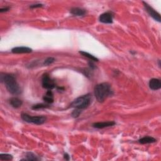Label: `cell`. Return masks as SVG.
<instances>
[{"label":"cell","mask_w":161,"mask_h":161,"mask_svg":"<svg viewBox=\"0 0 161 161\" xmlns=\"http://www.w3.org/2000/svg\"><path fill=\"white\" fill-rule=\"evenodd\" d=\"M9 10V8L8 7H7V8H1V9H0V12H7V11Z\"/></svg>","instance_id":"cell-22"},{"label":"cell","mask_w":161,"mask_h":161,"mask_svg":"<svg viewBox=\"0 0 161 161\" xmlns=\"http://www.w3.org/2000/svg\"><path fill=\"white\" fill-rule=\"evenodd\" d=\"M64 158L66 160H69V156L68 154H67V153H65L64 154Z\"/></svg>","instance_id":"cell-23"},{"label":"cell","mask_w":161,"mask_h":161,"mask_svg":"<svg viewBox=\"0 0 161 161\" xmlns=\"http://www.w3.org/2000/svg\"><path fill=\"white\" fill-rule=\"evenodd\" d=\"M113 95L110 84L107 83H103L97 84L95 88V95L99 102H103L108 97Z\"/></svg>","instance_id":"cell-2"},{"label":"cell","mask_w":161,"mask_h":161,"mask_svg":"<svg viewBox=\"0 0 161 161\" xmlns=\"http://www.w3.org/2000/svg\"><path fill=\"white\" fill-rule=\"evenodd\" d=\"M115 125V122H98V123H95L93 125V127H95L96 129H104L106 128V127H109L113 126Z\"/></svg>","instance_id":"cell-10"},{"label":"cell","mask_w":161,"mask_h":161,"mask_svg":"<svg viewBox=\"0 0 161 161\" xmlns=\"http://www.w3.org/2000/svg\"><path fill=\"white\" fill-rule=\"evenodd\" d=\"M12 52L13 54H28L32 52V50L27 47H17L12 48Z\"/></svg>","instance_id":"cell-8"},{"label":"cell","mask_w":161,"mask_h":161,"mask_svg":"<svg viewBox=\"0 0 161 161\" xmlns=\"http://www.w3.org/2000/svg\"><path fill=\"white\" fill-rule=\"evenodd\" d=\"M48 107H49V106H48V104H35V105H33L32 108L33 110H39V109H44V108H47Z\"/></svg>","instance_id":"cell-18"},{"label":"cell","mask_w":161,"mask_h":161,"mask_svg":"<svg viewBox=\"0 0 161 161\" xmlns=\"http://www.w3.org/2000/svg\"><path fill=\"white\" fill-rule=\"evenodd\" d=\"M81 113V110L79 109H75L72 113V116L74 118H77Z\"/></svg>","instance_id":"cell-20"},{"label":"cell","mask_w":161,"mask_h":161,"mask_svg":"<svg viewBox=\"0 0 161 161\" xmlns=\"http://www.w3.org/2000/svg\"><path fill=\"white\" fill-rule=\"evenodd\" d=\"M79 53L83 55V56H84V57H87L89 60H91V61H95V62H98V59H97L96 57H95L94 55H91L90 54L88 53V52H83V51H80Z\"/></svg>","instance_id":"cell-15"},{"label":"cell","mask_w":161,"mask_h":161,"mask_svg":"<svg viewBox=\"0 0 161 161\" xmlns=\"http://www.w3.org/2000/svg\"><path fill=\"white\" fill-rule=\"evenodd\" d=\"M86 13V10L80 8H73L70 10V13L75 16H83Z\"/></svg>","instance_id":"cell-12"},{"label":"cell","mask_w":161,"mask_h":161,"mask_svg":"<svg viewBox=\"0 0 161 161\" xmlns=\"http://www.w3.org/2000/svg\"><path fill=\"white\" fill-rule=\"evenodd\" d=\"M1 81L5 83V86L8 91L15 95H20L21 91V88L18 84L16 78L12 74H1Z\"/></svg>","instance_id":"cell-1"},{"label":"cell","mask_w":161,"mask_h":161,"mask_svg":"<svg viewBox=\"0 0 161 161\" xmlns=\"http://www.w3.org/2000/svg\"><path fill=\"white\" fill-rule=\"evenodd\" d=\"M13 159V156L8 153H1L0 154V160H11Z\"/></svg>","instance_id":"cell-16"},{"label":"cell","mask_w":161,"mask_h":161,"mask_svg":"<svg viewBox=\"0 0 161 161\" xmlns=\"http://www.w3.org/2000/svg\"><path fill=\"white\" fill-rule=\"evenodd\" d=\"M10 103L13 108H20L22 105L23 102H22L21 100L18 99V98H12L10 100Z\"/></svg>","instance_id":"cell-14"},{"label":"cell","mask_w":161,"mask_h":161,"mask_svg":"<svg viewBox=\"0 0 161 161\" xmlns=\"http://www.w3.org/2000/svg\"><path fill=\"white\" fill-rule=\"evenodd\" d=\"M100 21L104 23H113V15L110 12L104 13L100 15Z\"/></svg>","instance_id":"cell-7"},{"label":"cell","mask_w":161,"mask_h":161,"mask_svg":"<svg viewBox=\"0 0 161 161\" xmlns=\"http://www.w3.org/2000/svg\"><path fill=\"white\" fill-rule=\"evenodd\" d=\"M143 3L144 5V7H145L146 11H147V13L149 14V15L152 17L155 20L159 21V22H160V14L159 13H157L156 11L152 8V7H151L149 5H148L147 3L143 2Z\"/></svg>","instance_id":"cell-6"},{"label":"cell","mask_w":161,"mask_h":161,"mask_svg":"<svg viewBox=\"0 0 161 161\" xmlns=\"http://www.w3.org/2000/svg\"><path fill=\"white\" fill-rule=\"evenodd\" d=\"M43 6L42 4H36V5H33L30 6L31 8H40V7Z\"/></svg>","instance_id":"cell-21"},{"label":"cell","mask_w":161,"mask_h":161,"mask_svg":"<svg viewBox=\"0 0 161 161\" xmlns=\"http://www.w3.org/2000/svg\"><path fill=\"white\" fill-rule=\"evenodd\" d=\"M42 84L44 88L47 89L48 90H51L55 87V83L53 79L50 77L47 74H44L42 79Z\"/></svg>","instance_id":"cell-5"},{"label":"cell","mask_w":161,"mask_h":161,"mask_svg":"<svg viewBox=\"0 0 161 161\" xmlns=\"http://www.w3.org/2000/svg\"><path fill=\"white\" fill-rule=\"evenodd\" d=\"M138 142H139V143L142 144H148L154 143V142H156V139L152 137L147 136L140 138V139L138 140Z\"/></svg>","instance_id":"cell-13"},{"label":"cell","mask_w":161,"mask_h":161,"mask_svg":"<svg viewBox=\"0 0 161 161\" xmlns=\"http://www.w3.org/2000/svg\"><path fill=\"white\" fill-rule=\"evenodd\" d=\"M22 120L26 122L34 123L36 125H42L46 121V117L44 116H30L27 113H22L21 115Z\"/></svg>","instance_id":"cell-4"},{"label":"cell","mask_w":161,"mask_h":161,"mask_svg":"<svg viewBox=\"0 0 161 161\" xmlns=\"http://www.w3.org/2000/svg\"><path fill=\"white\" fill-rule=\"evenodd\" d=\"M149 87L152 90H158L161 88V82L160 79L153 78L149 81Z\"/></svg>","instance_id":"cell-9"},{"label":"cell","mask_w":161,"mask_h":161,"mask_svg":"<svg viewBox=\"0 0 161 161\" xmlns=\"http://www.w3.org/2000/svg\"><path fill=\"white\" fill-rule=\"evenodd\" d=\"M54 61H55V59L54 57H48L47 59L45 60L44 64L46 66H48L53 63Z\"/></svg>","instance_id":"cell-19"},{"label":"cell","mask_w":161,"mask_h":161,"mask_svg":"<svg viewBox=\"0 0 161 161\" xmlns=\"http://www.w3.org/2000/svg\"><path fill=\"white\" fill-rule=\"evenodd\" d=\"M26 160H38L37 157L32 152H28L26 154Z\"/></svg>","instance_id":"cell-17"},{"label":"cell","mask_w":161,"mask_h":161,"mask_svg":"<svg viewBox=\"0 0 161 161\" xmlns=\"http://www.w3.org/2000/svg\"><path fill=\"white\" fill-rule=\"evenodd\" d=\"M43 100L47 104H50L54 102V95L52 91L48 90L43 97Z\"/></svg>","instance_id":"cell-11"},{"label":"cell","mask_w":161,"mask_h":161,"mask_svg":"<svg viewBox=\"0 0 161 161\" xmlns=\"http://www.w3.org/2000/svg\"><path fill=\"white\" fill-rule=\"evenodd\" d=\"M91 103V96L89 94L78 97L70 104V107L76 109L84 110L88 108Z\"/></svg>","instance_id":"cell-3"}]
</instances>
